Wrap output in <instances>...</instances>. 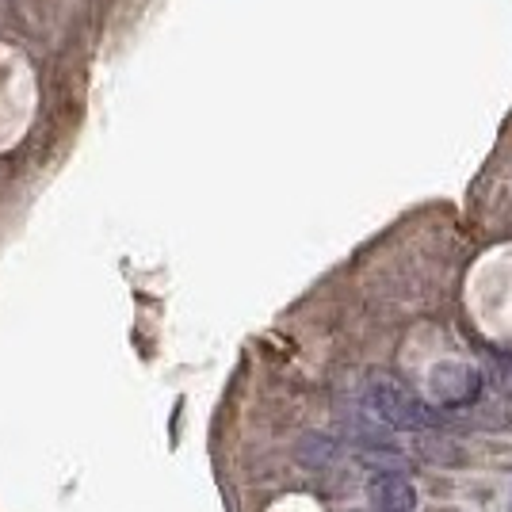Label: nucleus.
Returning <instances> with one entry per match:
<instances>
[{"label":"nucleus","instance_id":"1","mask_svg":"<svg viewBox=\"0 0 512 512\" xmlns=\"http://www.w3.org/2000/svg\"><path fill=\"white\" fill-rule=\"evenodd\" d=\"M367 413L375 421H383L386 428H402V432H428L440 425V409H432L428 402H421L413 390H406L402 383H394L390 375H371L367 390H363Z\"/></svg>","mask_w":512,"mask_h":512},{"label":"nucleus","instance_id":"2","mask_svg":"<svg viewBox=\"0 0 512 512\" xmlns=\"http://www.w3.org/2000/svg\"><path fill=\"white\" fill-rule=\"evenodd\" d=\"M478 394H482V375L474 367H467V363H436L428 371V398H432V406H470V402H478Z\"/></svg>","mask_w":512,"mask_h":512},{"label":"nucleus","instance_id":"3","mask_svg":"<svg viewBox=\"0 0 512 512\" xmlns=\"http://www.w3.org/2000/svg\"><path fill=\"white\" fill-rule=\"evenodd\" d=\"M367 501L375 512H413L417 509V486L406 474L386 470V474H375L367 482Z\"/></svg>","mask_w":512,"mask_h":512},{"label":"nucleus","instance_id":"4","mask_svg":"<svg viewBox=\"0 0 512 512\" xmlns=\"http://www.w3.org/2000/svg\"><path fill=\"white\" fill-rule=\"evenodd\" d=\"M299 455L302 463H310V467H325L329 459H337V440H329V436H306Z\"/></svg>","mask_w":512,"mask_h":512},{"label":"nucleus","instance_id":"5","mask_svg":"<svg viewBox=\"0 0 512 512\" xmlns=\"http://www.w3.org/2000/svg\"><path fill=\"white\" fill-rule=\"evenodd\" d=\"M417 451H421L425 459H432V463H459V459H463V451L455 448L451 440H444V436H425V440H417Z\"/></svg>","mask_w":512,"mask_h":512}]
</instances>
